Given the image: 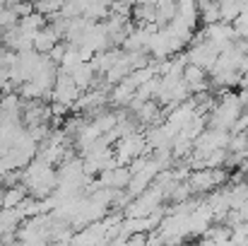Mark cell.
Wrapping results in <instances>:
<instances>
[{
	"label": "cell",
	"mask_w": 248,
	"mask_h": 246,
	"mask_svg": "<svg viewBox=\"0 0 248 246\" xmlns=\"http://www.w3.org/2000/svg\"><path fill=\"white\" fill-rule=\"evenodd\" d=\"M0 208H2V191H0Z\"/></svg>",
	"instance_id": "cell-1"
},
{
	"label": "cell",
	"mask_w": 248,
	"mask_h": 246,
	"mask_svg": "<svg viewBox=\"0 0 248 246\" xmlns=\"http://www.w3.org/2000/svg\"><path fill=\"white\" fill-rule=\"evenodd\" d=\"M0 53H2V44H0Z\"/></svg>",
	"instance_id": "cell-2"
}]
</instances>
